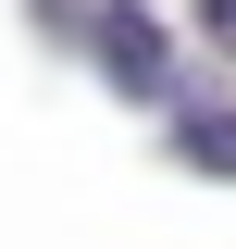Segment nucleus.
I'll return each mask as SVG.
<instances>
[{
    "label": "nucleus",
    "instance_id": "f257e3e1",
    "mask_svg": "<svg viewBox=\"0 0 236 249\" xmlns=\"http://www.w3.org/2000/svg\"><path fill=\"white\" fill-rule=\"evenodd\" d=\"M100 62H112V88H174V50H162V25H149V13H112V25H100Z\"/></svg>",
    "mask_w": 236,
    "mask_h": 249
},
{
    "label": "nucleus",
    "instance_id": "7ed1b4c3",
    "mask_svg": "<svg viewBox=\"0 0 236 249\" xmlns=\"http://www.w3.org/2000/svg\"><path fill=\"white\" fill-rule=\"evenodd\" d=\"M199 25H211V50H236V0H199Z\"/></svg>",
    "mask_w": 236,
    "mask_h": 249
},
{
    "label": "nucleus",
    "instance_id": "f03ea898",
    "mask_svg": "<svg viewBox=\"0 0 236 249\" xmlns=\"http://www.w3.org/2000/svg\"><path fill=\"white\" fill-rule=\"evenodd\" d=\"M174 150L199 162V175H236V112H186V124H174Z\"/></svg>",
    "mask_w": 236,
    "mask_h": 249
}]
</instances>
